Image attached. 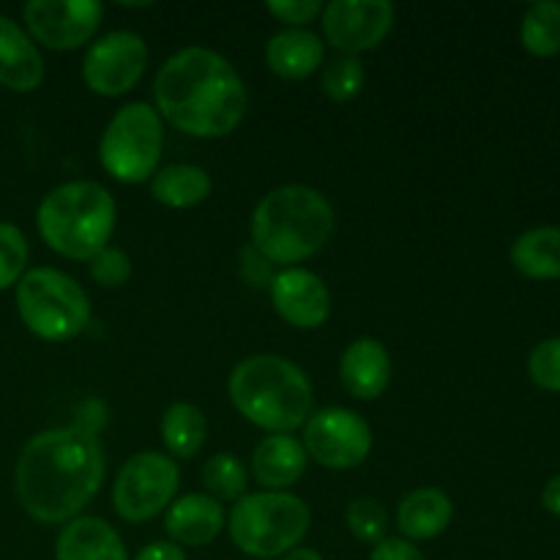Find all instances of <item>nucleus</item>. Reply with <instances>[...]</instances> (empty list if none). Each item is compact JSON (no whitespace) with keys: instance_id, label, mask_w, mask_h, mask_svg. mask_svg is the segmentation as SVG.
Here are the masks:
<instances>
[{"instance_id":"1","label":"nucleus","mask_w":560,"mask_h":560,"mask_svg":"<svg viewBox=\"0 0 560 560\" xmlns=\"http://www.w3.org/2000/svg\"><path fill=\"white\" fill-rule=\"evenodd\" d=\"M107 457L88 427H55L22 446L14 468V492L31 520L66 525L98 495Z\"/></svg>"},{"instance_id":"2","label":"nucleus","mask_w":560,"mask_h":560,"mask_svg":"<svg viewBox=\"0 0 560 560\" xmlns=\"http://www.w3.org/2000/svg\"><path fill=\"white\" fill-rule=\"evenodd\" d=\"M153 102L173 129L197 140H222L244 120L249 93L224 55L208 47H186L159 66Z\"/></svg>"},{"instance_id":"3","label":"nucleus","mask_w":560,"mask_h":560,"mask_svg":"<svg viewBox=\"0 0 560 560\" xmlns=\"http://www.w3.org/2000/svg\"><path fill=\"white\" fill-rule=\"evenodd\" d=\"M337 213L323 191L304 184L277 186L252 211V249L271 266L293 268L331 241Z\"/></svg>"},{"instance_id":"4","label":"nucleus","mask_w":560,"mask_h":560,"mask_svg":"<svg viewBox=\"0 0 560 560\" xmlns=\"http://www.w3.org/2000/svg\"><path fill=\"white\" fill-rule=\"evenodd\" d=\"M233 408L268 435H293L315 410V392L295 361L284 355H249L228 381Z\"/></svg>"},{"instance_id":"5","label":"nucleus","mask_w":560,"mask_h":560,"mask_svg":"<svg viewBox=\"0 0 560 560\" xmlns=\"http://www.w3.org/2000/svg\"><path fill=\"white\" fill-rule=\"evenodd\" d=\"M115 219L118 206L107 186L96 180H66L38 202L36 228L55 255L88 262L109 246Z\"/></svg>"},{"instance_id":"6","label":"nucleus","mask_w":560,"mask_h":560,"mask_svg":"<svg viewBox=\"0 0 560 560\" xmlns=\"http://www.w3.org/2000/svg\"><path fill=\"white\" fill-rule=\"evenodd\" d=\"M312 512L293 492H252L233 503L228 530L244 556L273 560L301 547L310 534Z\"/></svg>"},{"instance_id":"7","label":"nucleus","mask_w":560,"mask_h":560,"mask_svg":"<svg viewBox=\"0 0 560 560\" xmlns=\"http://www.w3.org/2000/svg\"><path fill=\"white\" fill-rule=\"evenodd\" d=\"M14 301L27 331L44 342H69L91 323V299L60 268H27L16 282Z\"/></svg>"},{"instance_id":"8","label":"nucleus","mask_w":560,"mask_h":560,"mask_svg":"<svg viewBox=\"0 0 560 560\" xmlns=\"http://www.w3.org/2000/svg\"><path fill=\"white\" fill-rule=\"evenodd\" d=\"M164 153V120L148 102H129L109 118L98 162L120 184H145Z\"/></svg>"},{"instance_id":"9","label":"nucleus","mask_w":560,"mask_h":560,"mask_svg":"<svg viewBox=\"0 0 560 560\" xmlns=\"http://www.w3.org/2000/svg\"><path fill=\"white\" fill-rule=\"evenodd\" d=\"M180 470L175 459L159 452H140L126 459L113 485V506L124 523L140 525L159 517L175 501Z\"/></svg>"},{"instance_id":"10","label":"nucleus","mask_w":560,"mask_h":560,"mask_svg":"<svg viewBox=\"0 0 560 560\" xmlns=\"http://www.w3.org/2000/svg\"><path fill=\"white\" fill-rule=\"evenodd\" d=\"M148 66V44L135 31H109L88 47L82 82L96 96L118 98L135 91Z\"/></svg>"},{"instance_id":"11","label":"nucleus","mask_w":560,"mask_h":560,"mask_svg":"<svg viewBox=\"0 0 560 560\" xmlns=\"http://www.w3.org/2000/svg\"><path fill=\"white\" fill-rule=\"evenodd\" d=\"M304 452L317 465L331 470L359 468L372 452V430L355 410H312L304 424Z\"/></svg>"},{"instance_id":"12","label":"nucleus","mask_w":560,"mask_h":560,"mask_svg":"<svg viewBox=\"0 0 560 560\" xmlns=\"http://www.w3.org/2000/svg\"><path fill=\"white\" fill-rule=\"evenodd\" d=\"M102 14L96 0H31L22 9L27 36L55 52H71L93 42Z\"/></svg>"},{"instance_id":"13","label":"nucleus","mask_w":560,"mask_h":560,"mask_svg":"<svg viewBox=\"0 0 560 560\" xmlns=\"http://www.w3.org/2000/svg\"><path fill=\"white\" fill-rule=\"evenodd\" d=\"M323 36L339 55L370 52L392 33L397 9L388 0H331L323 5Z\"/></svg>"},{"instance_id":"14","label":"nucleus","mask_w":560,"mask_h":560,"mask_svg":"<svg viewBox=\"0 0 560 560\" xmlns=\"http://www.w3.org/2000/svg\"><path fill=\"white\" fill-rule=\"evenodd\" d=\"M268 293H271L273 312L288 326L301 328V331L320 328L331 317V293L326 282L310 268L293 266L277 271L268 282Z\"/></svg>"},{"instance_id":"15","label":"nucleus","mask_w":560,"mask_h":560,"mask_svg":"<svg viewBox=\"0 0 560 560\" xmlns=\"http://www.w3.org/2000/svg\"><path fill=\"white\" fill-rule=\"evenodd\" d=\"M44 58L25 27L0 14V88L14 93H33L42 88Z\"/></svg>"},{"instance_id":"16","label":"nucleus","mask_w":560,"mask_h":560,"mask_svg":"<svg viewBox=\"0 0 560 560\" xmlns=\"http://www.w3.org/2000/svg\"><path fill=\"white\" fill-rule=\"evenodd\" d=\"M228 528V517L217 498L208 492H191L170 503L164 514V530L178 547H206Z\"/></svg>"},{"instance_id":"17","label":"nucleus","mask_w":560,"mask_h":560,"mask_svg":"<svg viewBox=\"0 0 560 560\" xmlns=\"http://www.w3.org/2000/svg\"><path fill=\"white\" fill-rule=\"evenodd\" d=\"M339 381L355 399H377L392 383V355L375 337H359L339 359Z\"/></svg>"},{"instance_id":"18","label":"nucleus","mask_w":560,"mask_h":560,"mask_svg":"<svg viewBox=\"0 0 560 560\" xmlns=\"http://www.w3.org/2000/svg\"><path fill=\"white\" fill-rule=\"evenodd\" d=\"M55 560H129V552L107 520L80 514L60 530Z\"/></svg>"},{"instance_id":"19","label":"nucleus","mask_w":560,"mask_h":560,"mask_svg":"<svg viewBox=\"0 0 560 560\" xmlns=\"http://www.w3.org/2000/svg\"><path fill=\"white\" fill-rule=\"evenodd\" d=\"M323 58H326V44L306 27H284L266 44V63L279 80H306L320 69Z\"/></svg>"},{"instance_id":"20","label":"nucleus","mask_w":560,"mask_h":560,"mask_svg":"<svg viewBox=\"0 0 560 560\" xmlns=\"http://www.w3.org/2000/svg\"><path fill=\"white\" fill-rule=\"evenodd\" d=\"M304 443L293 435H268L252 452V476L268 492H288L306 474Z\"/></svg>"},{"instance_id":"21","label":"nucleus","mask_w":560,"mask_h":560,"mask_svg":"<svg viewBox=\"0 0 560 560\" xmlns=\"http://www.w3.org/2000/svg\"><path fill=\"white\" fill-rule=\"evenodd\" d=\"M454 503L438 487H419L397 506V528L408 541L438 539L452 525Z\"/></svg>"},{"instance_id":"22","label":"nucleus","mask_w":560,"mask_h":560,"mask_svg":"<svg viewBox=\"0 0 560 560\" xmlns=\"http://www.w3.org/2000/svg\"><path fill=\"white\" fill-rule=\"evenodd\" d=\"M512 266L525 279L547 282L560 279V228L545 224V228H530L512 244Z\"/></svg>"},{"instance_id":"23","label":"nucleus","mask_w":560,"mask_h":560,"mask_svg":"<svg viewBox=\"0 0 560 560\" xmlns=\"http://www.w3.org/2000/svg\"><path fill=\"white\" fill-rule=\"evenodd\" d=\"M213 184L211 175L197 164H167L151 178V195L159 206L186 211L208 200Z\"/></svg>"},{"instance_id":"24","label":"nucleus","mask_w":560,"mask_h":560,"mask_svg":"<svg viewBox=\"0 0 560 560\" xmlns=\"http://www.w3.org/2000/svg\"><path fill=\"white\" fill-rule=\"evenodd\" d=\"M162 443L173 457L191 459L200 454L208 438V419L197 405L173 402L162 416Z\"/></svg>"},{"instance_id":"25","label":"nucleus","mask_w":560,"mask_h":560,"mask_svg":"<svg viewBox=\"0 0 560 560\" xmlns=\"http://www.w3.org/2000/svg\"><path fill=\"white\" fill-rule=\"evenodd\" d=\"M520 42L534 58H556L560 55V3L541 0L525 9L520 25Z\"/></svg>"},{"instance_id":"26","label":"nucleus","mask_w":560,"mask_h":560,"mask_svg":"<svg viewBox=\"0 0 560 560\" xmlns=\"http://www.w3.org/2000/svg\"><path fill=\"white\" fill-rule=\"evenodd\" d=\"M202 485H206L208 495L217 501H241L246 495V485H249V470L244 468L235 454H213L206 465H202Z\"/></svg>"},{"instance_id":"27","label":"nucleus","mask_w":560,"mask_h":560,"mask_svg":"<svg viewBox=\"0 0 560 560\" xmlns=\"http://www.w3.org/2000/svg\"><path fill=\"white\" fill-rule=\"evenodd\" d=\"M364 80L366 71L361 58H353V55H337V58L323 69L320 88L331 102L348 104L359 96L361 88H364Z\"/></svg>"},{"instance_id":"28","label":"nucleus","mask_w":560,"mask_h":560,"mask_svg":"<svg viewBox=\"0 0 560 560\" xmlns=\"http://www.w3.org/2000/svg\"><path fill=\"white\" fill-rule=\"evenodd\" d=\"M345 525L361 545H381L388 530V512L377 498H355L345 509Z\"/></svg>"},{"instance_id":"29","label":"nucleus","mask_w":560,"mask_h":560,"mask_svg":"<svg viewBox=\"0 0 560 560\" xmlns=\"http://www.w3.org/2000/svg\"><path fill=\"white\" fill-rule=\"evenodd\" d=\"M27 257L31 246L25 233L16 224L0 222V290L16 288L27 271Z\"/></svg>"},{"instance_id":"30","label":"nucleus","mask_w":560,"mask_h":560,"mask_svg":"<svg viewBox=\"0 0 560 560\" xmlns=\"http://www.w3.org/2000/svg\"><path fill=\"white\" fill-rule=\"evenodd\" d=\"M528 375L541 392L560 394V337L545 339L530 350Z\"/></svg>"},{"instance_id":"31","label":"nucleus","mask_w":560,"mask_h":560,"mask_svg":"<svg viewBox=\"0 0 560 560\" xmlns=\"http://www.w3.org/2000/svg\"><path fill=\"white\" fill-rule=\"evenodd\" d=\"M88 271H91V279L98 288L118 290L131 279V260L118 246H104L102 252H96L88 260Z\"/></svg>"},{"instance_id":"32","label":"nucleus","mask_w":560,"mask_h":560,"mask_svg":"<svg viewBox=\"0 0 560 560\" xmlns=\"http://www.w3.org/2000/svg\"><path fill=\"white\" fill-rule=\"evenodd\" d=\"M266 11L288 27H306L323 14L320 0H268Z\"/></svg>"},{"instance_id":"33","label":"nucleus","mask_w":560,"mask_h":560,"mask_svg":"<svg viewBox=\"0 0 560 560\" xmlns=\"http://www.w3.org/2000/svg\"><path fill=\"white\" fill-rule=\"evenodd\" d=\"M370 560H427V558L413 541L402 539V536H386L381 545L372 547Z\"/></svg>"},{"instance_id":"34","label":"nucleus","mask_w":560,"mask_h":560,"mask_svg":"<svg viewBox=\"0 0 560 560\" xmlns=\"http://www.w3.org/2000/svg\"><path fill=\"white\" fill-rule=\"evenodd\" d=\"M135 560H189V558H186L184 547H178L175 541H153V545L142 547Z\"/></svg>"},{"instance_id":"35","label":"nucleus","mask_w":560,"mask_h":560,"mask_svg":"<svg viewBox=\"0 0 560 560\" xmlns=\"http://www.w3.org/2000/svg\"><path fill=\"white\" fill-rule=\"evenodd\" d=\"M541 506H545L552 517L560 520V474L552 476L545 485V490H541Z\"/></svg>"},{"instance_id":"36","label":"nucleus","mask_w":560,"mask_h":560,"mask_svg":"<svg viewBox=\"0 0 560 560\" xmlns=\"http://www.w3.org/2000/svg\"><path fill=\"white\" fill-rule=\"evenodd\" d=\"M279 560H323V556L317 550H312V547H295V550H290L288 556H282Z\"/></svg>"}]
</instances>
